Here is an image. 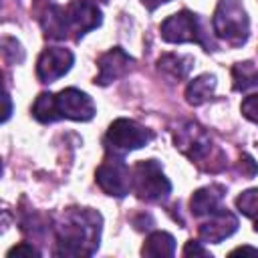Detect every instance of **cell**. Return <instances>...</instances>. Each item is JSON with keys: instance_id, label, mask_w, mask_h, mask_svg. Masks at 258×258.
Here are the masks:
<instances>
[{"instance_id": "cell-1", "label": "cell", "mask_w": 258, "mask_h": 258, "mask_svg": "<svg viewBox=\"0 0 258 258\" xmlns=\"http://www.w3.org/2000/svg\"><path fill=\"white\" fill-rule=\"evenodd\" d=\"M103 216L91 208H69L56 224V256H93L101 240Z\"/></svg>"}, {"instance_id": "cell-7", "label": "cell", "mask_w": 258, "mask_h": 258, "mask_svg": "<svg viewBox=\"0 0 258 258\" xmlns=\"http://www.w3.org/2000/svg\"><path fill=\"white\" fill-rule=\"evenodd\" d=\"M95 181L111 198H125L129 191H133V173L123 161V155L109 153L107 159L97 167Z\"/></svg>"}, {"instance_id": "cell-23", "label": "cell", "mask_w": 258, "mask_h": 258, "mask_svg": "<svg viewBox=\"0 0 258 258\" xmlns=\"http://www.w3.org/2000/svg\"><path fill=\"white\" fill-rule=\"evenodd\" d=\"M204 242H198V240H189L183 248V256H212L204 246Z\"/></svg>"}, {"instance_id": "cell-12", "label": "cell", "mask_w": 258, "mask_h": 258, "mask_svg": "<svg viewBox=\"0 0 258 258\" xmlns=\"http://www.w3.org/2000/svg\"><path fill=\"white\" fill-rule=\"evenodd\" d=\"M135 62V58L125 52L121 46H113L109 48L105 54H101V58L97 60V67H99V73L95 77V85L99 87H107L111 85L113 81L125 77L131 69V64Z\"/></svg>"}, {"instance_id": "cell-22", "label": "cell", "mask_w": 258, "mask_h": 258, "mask_svg": "<svg viewBox=\"0 0 258 258\" xmlns=\"http://www.w3.org/2000/svg\"><path fill=\"white\" fill-rule=\"evenodd\" d=\"M6 256H8V258H14V256H40V252H38L30 242H20L18 246L10 248Z\"/></svg>"}, {"instance_id": "cell-25", "label": "cell", "mask_w": 258, "mask_h": 258, "mask_svg": "<svg viewBox=\"0 0 258 258\" xmlns=\"http://www.w3.org/2000/svg\"><path fill=\"white\" fill-rule=\"evenodd\" d=\"M165 2H171V0H141V4L147 8V10H155L157 6H161V4H165Z\"/></svg>"}, {"instance_id": "cell-21", "label": "cell", "mask_w": 258, "mask_h": 258, "mask_svg": "<svg viewBox=\"0 0 258 258\" xmlns=\"http://www.w3.org/2000/svg\"><path fill=\"white\" fill-rule=\"evenodd\" d=\"M238 171L246 177H254L258 173V163L248 155V153H242L240 157V163H238Z\"/></svg>"}, {"instance_id": "cell-2", "label": "cell", "mask_w": 258, "mask_h": 258, "mask_svg": "<svg viewBox=\"0 0 258 258\" xmlns=\"http://www.w3.org/2000/svg\"><path fill=\"white\" fill-rule=\"evenodd\" d=\"M95 103L93 99L75 87H67L60 93H48L42 103V117L46 123H54L58 119L71 121H91L95 117Z\"/></svg>"}, {"instance_id": "cell-26", "label": "cell", "mask_w": 258, "mask_h": 258, "mask_svg": "<svg viewBox=\"0 0 258 258\" xmlns=\"http://www.w3.org/2000/svg\"><path fill=\"white\" fill-rule=\"evenodd\" d=\"M232 254H258V248H252V246H240V248L232 250Z\"/></svg>"}, {"instance_id": "cell-24", "label": "cell", "mask_w": 258, "mask_h": 258, "mask_svg": "<svg viewBox=\"0 0 258 258\" xmlns=\"http://www.w3.org/2000/svg\"><path fill=\"white\" fill-rule=\"evenodd\" d=\"M10 113H12V103H10V95H8V93H4V115H2V121H8Z\"/></svg>"}, {"instance_id": "cell-27", "label": "cell", "mask_w": 258, "mask_h": 258, "mask_svg": "<svg viewBox=\"0 0 258 258\" xmlns=\"http://www.w3.org/2000/svg\"><path fill=\"white\" fill-rule=\"evenodd\" d=\"M254 230L258 232V218H256V224H254Z\"/></svg>"}, {"instance_id": "cell-10", "label": "cell", "mask_w": 258, "mask_h": 258, "mask_svg": "<svg viewBox=\"0 0 258 258\" xmlns=\"http://www.w3.org/2000/svg\"><path fill=\"white\" fill-rule=\"evenodd\" d=\"M75 62V54L62 46H48L36 60V77L40 83H54L64 77Z\"/></svg>"}, {"instance_id": "cell-9", "label": "cell", "mask_w": 258, "mask_h": 258, "mask_svg": "<svg viewBox=\"0 0 258 258\" xmlns=\"http://www.w3.org/2000/svg\"><path fill=\"white\" fill-rule=\"evenodd\" d=\"M67 14V30L73 32L75 40H81L87 32L95 30L103 22V14L99 6L91 0H73L64 6Z\"/></svg>"}, {"instance_id": "cell-20", "label": "cell", "mask_w": 258, "mask_h": 258, "mask_svg": "<svg viewBox=\"0 0 258 258\" xmlns=\"http://www.w3.org/2000/svg\"><path fill=\"white\" fill-rule=\"evenodd\" d=\"M240 111H242V115H244L248 121H252V123H258V93H254V95H248V97L242 101V105H240Z\"/></svg>"}, {"instance_id": "cell-14", "label": "cell", "mask_w": 258, "mask_h": 258, "mask_svg": "<svg viewBox=\"0 0 258 258\" xmlns=\"http://www.w3.org/2000/svg\"><path fill=\"white\" fill-rule=\"evenodd\" d=\"M194 67V56L189 54H177V52H165L157 60V71L169 79L171 83L183 81Z\"/></svg>"}, {"instance_id": "cell-28", "label": "cell", "mask_w": 258, "mask_h": 258, "mask_svg": "<svg viewBox=\"0 0 258 258\" xmlns=\"http://www.w3.org/2000/svg\"><path fill=\"white\" fill-rule=\"evenodd\" d=\"M91 2H97V0H91ZM101 2H107V0H101Z\"/></svg>"}, {"instance_id": "cell-8", "label": "cell", "mask_w": 258, "mask_h": 258, "mask_svg": "<svg viewBox=\"0 0 258 258\" xmlns=\"http://www.w3.org/2000/svg\"><path fill=\"white\" fill-rule=\"evenodd\" d=\"M173 143L187 159L200 163L212 151V137L210 133L196 121H183L173 129Z\"/></svg>"}, {"instance_id": "cell-19", "label": "cell", "mask_w": 258, "mask_h": 258, "mask_svg": "<svg viewBox=\"0 0 258 258\" xmlns=\"http://www.w3.org/2000/svg\"><path fill=\"white\" fill-rule=\"evenodd\" d=\"M2 56H4V60H8L10 64H20V62L24 60L26 52H24L22 44H20L16 38L4 36V38H2Z\"/></svg>"}, {"instance_id": "cell-3", "label": "cell", "mask_w": 258, "mask_h": 258, "mask_svg": "<svg viewBox=\"0 0 258 258\" xmlns=\"http://www.w3.org/2000/svg\"><path fill=\"white\" fill-rule=\"evenodd\" d=\"M214 34L228 46H242L250 36V18L240 0H220L212 16Z\"/></svg>"}, {"instance_id": "cell-6", "label": "cell", "mask_w": 258, "mask_h": 258, "mask_svg": "<svg viewBox=\"0 0 258 258\" xmlns=\"http://www.w3.org/2000/svg\"><path fill=\"white\" fill-rule=\"evenodd\" d=\"M133 191L145 202H163L171 194V181L165 177L157 159H143L133 167Z\"/></svg>"}, {"instance_id": "cell-15", "label": "cell", "mask_w": 258, "mask_h": 258, "mask_svg": "<svg viewBox=\"0 0 258 258\" xmlns=\"http://www.w3.org/2000/svg\"><path fill=\"white\" fill-rule=\"evenodd\" d=\"M216 75H210V73H204L196 79L189 81L187 89H185V101L194 107L198 105H204L206 101H210L214 97V91H216Z\"/></svg>"}, {"instance_id": "cell-17", "label": "cell", "mask_w": 258, "mask_h": 258, "mask_svg": "<svg viewBox=\"0 0 258 258\" xmlns=\"http://www.w3.org/2000/svg\"><path fill=\"white\" fill-rule=\"evenodd\" d=\"M232 87L234 91H250L254 87H258V67L252 60H244V62H236L232 67Z\"/></svg>"}, {"instance_id": "cell-4", "label": "cell", "mask_w": 258, "mask_h": 258, "mask_svg": "<svg viewBox=\"0 0 258 258\" xmlns=\"http://www.w3.org/2000/svg\"><path fill=\"white\" fill-rule=\"evenodd\" d=\"M159 34L165 42H171V44L196 42V44H202L206 50H216V44L208 38V32L204 30L200 16L185 8L167 16L159 26Z\"/></svg>"}, {"instance_id": "cell-18", "label": "cell", "mask_w": 258, "mask_h": 258, "mask_svg": "<svg viewBox=\"0 0 258 258\" xmlns=\"http://www.w3.org/2000/svg\"><path fill=\"white\" fill-rule=\"evenodd\" d=\"M236 208L246 218H258V187L242 191L236 198Z\"/></svg>"}, {"instance_id": "cell-16", "label": "cell", "mask_w": 258, "mask_h": 258, "mask_svg": "<svg viewBox=\"0 0 258 258\" xmlns=\"http://www.w3.org/2000/svg\"><path fill=\"white\" fill-rule=\"evenodd\" d=\"M143 256H155V258H163V256H173L175 254V238L169 232L163 230H155L151 232L141 248Z\"/></svg>"}, {"instance_id": "cell-5", "label": "cell", "mask_w": 258, "mask_h": 258, "mask_svg": "<svg viewBox=\"0 0 258 258\" xmlns=\"http://www.w3.org/2000/svg\"><path fill=\"white\" fill-rule=\"evenodd\" d=\"M151 139H153V131L151 129H147L145 125H141V123H137L133 119L119 117L109 125L103 143H105L109 153L125 155L129 151L145 147Z\"/></svg>"}, {"instance_id": "cell-13", "label": "cell", "mask_w": 258, "mask_h": 258, "mask_svg": "<svg viewBox=\"0 0 258 258\" xmlns=\"http://www.w3.org/2000/svg\"><path fill=\"white\" fill-rule=\"evenodd\" d=\"M224 194H226V187L222 183H210V185H204L198 191H194V196L189 200L191 216L202 218V216H208V214L216 212L222 206Z\"/></svg>"}, {"instance_id": "cell-11", "label": "cell", "mask_w": 258, "mask_h": 258, "mask_svg": "<svg viewBox=\"0 0 258 258\" xmlns=\"http://www.w3.org/2000/svg\"><path fill=\"white\" fill-rule=\"evenodd\" d=\"M238 230V218L228 208L220 206L216 212L208 214V218L200 224V238L204 244H220L222 240L230 238Z\"/></svg>"}]
</instances>
